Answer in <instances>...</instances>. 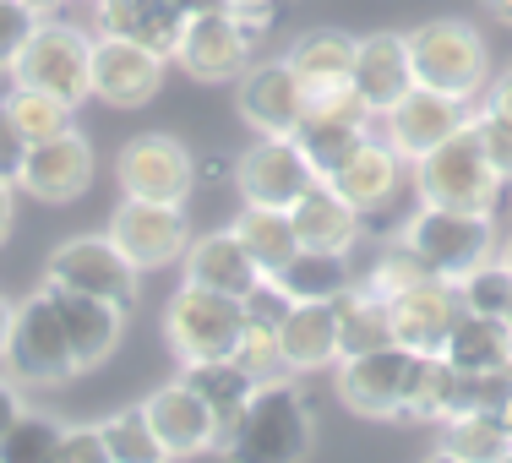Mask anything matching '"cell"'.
Instances as JSON below:
<instances>
[{
    "label": "cell",
    "mask_w": 512,
    "mask_h": 463,
    "mask_svg": "<svg viewBox=\"0 0 512 463\" xmlns=\"http://www.w3.org/2000/svg\"><path fill=\"white\" fill-rule=\"evenodd\" d=\"M142 414H148V425H153V436L164 442V453L169 458H202V453H213V442H218V420H213V409L202 404L197 393H191L186 382H164V387H153L148 398H142Z\"/></svg>",
    "instance_id": "ffe728a7"
},
{
    "label": "cell",
    "mask_w": 512,
    "mask_h": 463,
    "mask_svg": "<svg viewBox=\"0 0 512 463\" xmlns=\"http://www.w3.org/2000/svg\"><path fill=\"white\" fill-rule=\"evenodd\" d=\"M109 240L126 251V262L137 273H153V267H169L186 257L191 229H186V207L169 202H137L120 197V207L109 213Z\"/></svg>",
    "instance_id": "9a60e30c"
},
{
    "label": "cell",
    "mask_w": 512,
    "mask_h": 463,
    "mask_svg": "<svg viewBox=\"0 0 512 463\" xmlns=\"http://www.w3.org/2000/svg\"><path fill=\"white\" fill-rule=\"evenodd\" d=\"M425 463H463V458L447 453V447H431V458H425Z\"/></svg>",
    "instance_id": "db71d44e"
},
{
    "label": "cell",
    "mask_w": 512,
    "mask_h": 463,
    "mask_svg": "<svg viewBox=\"0 0 512 463\" xmlns=\"http://www.w3.org/2000/svg\"><path fill=\"white\" fill-rule=\"evenodd\" d=\"M278 360L284 376H311L338 365V316L333 300H289L278 316Z\"/></svg>",
    "instance_id": "44dd1931"
},
{
    "label": "cell",
    "mask_w": 512,
    "mask_h": 463,
    "mask_svg": "<svg viewBox=\"0 0 512 463\" xmlns=\"http://www.w3.org/2000/svg\"><path fill=\"white\" fill-rule=\"evenodd\" d=\"M28 148H33V142L22 137L17 120H11V115H6V104H0V186H17V180H22Z\"/></svg>",
    "instance_id": "7bdbcfd3"
},
{
    "label": "cell",
    "mask_w": 512,
    "mask_h": 463,
    "mask_svg": "<svg viewBox=\"0 0 512 463\" xmlns=\"http://www.w3.org/2000/svg\"><path fill=\"white\" fill-rule=\"evenodd\" d=\"M469 131L480 137V148H485V158L496 164V175L502 180H512V120H502L496 109H469Z\"/></svg>",
    "instance_id": "60d3db41"
},
{
    "label": "cell",
    "mask_w": 512,
    "mask_h": 463,
    "mask_svg": "<svg viewBox=\"0 0 512 463\" xmlns=\"http://www.w3.org/2000/svg\"><path fill=\"white\" fill-rule=\"evenodd\" d=\"M180 267H186V284L218 289V295H235V300H246L251 289L262 284V273H256L251 251L240 246L235 229L191 235V246H186V257H180Z\"/></svg>",
    "instance_id": "cb8c5ba5"
},
{
    "label": "cell",
    "mask_w": 512,
    "mask_h": 463,
    "mask_svg": "<svg viewBox=\"0 0 512 463\" xmlns=\"http://www.w3.org/2000/svg\"><path fill=\"white\" fill-rule=\"evenodd\" d=\"M463 316V295L453 278L425 273L420 284H409L404 295L387 300V322H393V344L414 349V355H442L447 333Z\"/></svg>",
    "instance_id": "ac0fdd59"
},
{
    "label": "cell",
    "mask_w": 512,
    "mask_h": 463,
    "mask_svg": "<svg viewBox=\"0 0 512 463\" xmlns=\"http://www.w3.org/2000/svg\"><path fill=\"white\" fill-rule=\"evenodd\" d=\"M414 191H420V202L491 218L496 202H502V191H507V180L496 175V164L485 158L480 137L463 126L442 142V148H431L420 164H414Z\"/></svg>",
    "instance_id": "277c9868"
},
{
    "label": "cell",
    "mask_w": 512,
    "mask_h": 463,
    "mask_svg": "<svg viewBox=\"0 0 512 463\" xmlns=\"http://www.w3.org/2000/svg\"><path fill=\"white\" fill-rule=\"evenodd\" d=\"M365 137H376V115L360 104V93L349 88H322V93H306V115L295 126V142L306 148V158L316 164V175H333L349 153L360 148Z\"/></svg>",
    "instance_id": "7c38bea8"
},
{
    "label": "cell",
    "mask_w": 512,
    "mask_h": 463,
    "mask_svg": "<svg viewBox=\"0 0 512 463\" xmlns=\"http://www.w3.org/2000/svg\"><path fill=\"white\" fill-rule=\"evenodd\" d=\"M169 60H175L191 82H207V88H213V82H240V71L256 60V28L240 22L229 6L191 11Z\"/></svg>",
    "instance_id": "9c48e42d"
},
{
    "label": "cell",
    "mask_w": 512,
    "mask_h": 463,
    "mask_svg": "<svg viewBox=\"0 0 512 463\" xmlns=\"http://www.w3.org/2000/svg\"><path fill=\"white\" fill-rule=\"evenodd\" d=\"M316 164L306 158L295 137H256L246 153L235 158V186L251 207H278L289 213L306 191L316 186Z\"/></svg>",
    "instance_id": "5bb4252c"
},
{
    "label": "cell",
    "mask_w": 512,
    "mask_h": 463,
    "mask_svg": "<svg viewBox=\"0 0 512 463\" xmlns=\"http://www.w3.org/2000/svg\"><path fill=\"white\" fill-rule=\"evenodd\" d=\"M333 316H338V360L344 355H365V349L393 344V322H387V300H376L371 289L349 284L333 295Z\"/></svg>",
    "instance_id": "1f68e13d"
},
{
    "label": "cell",
    "mask_w": 512,
    "mask_h": 463,
    "mask_svg": "<svg viewBox=\"0 0 512 463\" xmlns=\"http://www.w3.org/2000/svg\"><path fill=\"white\" fill-rule=\"evenodd\" d=\"M458 295H463V311H474V316H502L507 300H512V267H507L502 257L480 262L474 273L458 278Z\"/></svg>",
    "instance_id": "74e56055"
},
{
    "label": "cell",
    "mask_w": 512,
    "mask_h": 463,
    "mask_svg": "<svg viewBox=\"0 0 512 463\" xmlns=\"http://www.w3.org/2000/svg\"><path fill=\"white\" fill-rule=\"evenodd\" d=\"M169 463H180V458H169Z\"/></svg>",
    "instance_id": "91938a15"
},
{
    "label": "cell",
    "mask_w": 512,
    "mask_h": 463,
    "mask_svg": "<svg viewBox=\"0 0 512 463\" xmlns=\"http://www.w3.org/2000/svg\"><path fill=\"white\" fill-rule=\"evenodd\" d=\"M491 463H512V447H507V453H502V458H491Z\"/></svg>",
    "instance_id": "680465c9"
},
{
    "label": "cell",
    "mask_w": 512,
    "mask_h": 463,
    "mask_svg": "<svg viewBox=\"0 0 512 463\" xmlns=\"http://www.w3.org/2000/svg\"><path fill=\"white\" fill-rule=\"evenodd\" d=\"M191 6L186 0H93V28L115 39H137L153 50L175 55V39L186 28Z\"/></svg>",
    "instance_id": "d4e9b609"
},
{
    "label": "cell",
    "mask_w": 512,
    "mask_h": 463,
    "mask_svg": "<svg viewBox=\"0 0 512 463\" xmlns=\"http://www.w3.org/2000/svg\"><path fill=\"white\" fill-rule=\"evenodd\" d=\"M327 180H333V191H338V197H344L349 207H360V213H376L382 202H393L398 180H404V158L387 148L382 137H365L360 148L349 153Z\"/></svg>",
    "instance_id": "484cf974"
},
{
    "label": "cell",
    "mask_w": 512,
    "mask_h": 463,
    "mask_svg": "<svg viewBox=\"0 0 512 463\" xmlns=\"http://www.w3.org/2000/svg\"><path fill=\"white\" fill-rule=\"evenodd\" d=\"M229 229H235L240 246L251 251V262H256V273H262V278H278V273H284V262L300 251L295 218L278 213V207H251L246 202V213H240Z\"/></svg>",
    "instance_id": "f546056e"
},
{
    "label": "cell",
    "mask_w": 512,
    "mask_h": 463,
    "mask_svg": "<svg viewBox=\"0 0 512 463\" xmlns=\"http://www.w3.org/2000/svg\"><path fill=\"white\" fill-rule=\"evenodd\" d=\"M502 431H507V442H512V398L502 404Z\"/></svg>",
    "instance_id": "11a10c76"
},
{
    "label": "cell",
    "mask_w": 512,
    "mask_h": 463,
    "mask_svg": "<svg viewBox=\"0 0 512 463\" xmlns=\"http://www.w3.org/2000/svg\"><path fill=\"white\" fill-rule=\"evenodd\" d=\"M267 284H278L289 300H333L338 289L355 284V278H349V251H311V246H300L295 257L284 262V273L267 278Z\"/></svg>",
    "instance_id": "d6a6232c"
},
{
    "label": "cell",
    "mask_w": 512,
    "mask_h": 463,
    "mask_svg": "<svg viewBox=\"0 0 512 463\" xmlns=\"http://www.w3.org/2000/svg\"><path fill=\"white\" fill-rule=\"evenodd\" d=\"M447 453H458L463 463H491L507 453V431H502V414H458V420H442V442Z\"/></svg>",
    "instance_id": "d590c367"
},
{
    "label": "cell",
    "mask_w": 512,
    "mask_h": 463,
    "mask_svg": "<svg viewBox=\"0 0 512 463\" xmlns=\"http://www.w3.org/2000/svg\"><path fill=\"white\" fill-rule=\"evenodd\" d=\"M28 6H33V11H39V17H55V11H60V6H66V0H28Z\"/></svg>",
    "instance_id": "f5cc1de1"
},
{
    "label": "cell",
    "mask_w": 512,
    "mask_h": 463,
    "mask_svg": "<svg viewBox=\"0 0 512 463\" xmlns=\"http://www.w3.org/2000/svg\"><path fill=\"white\" fill-rule=\"evenodd\" d=\"M11 316H17V306L0 295V365H6V344H11Z\"/></svg>",
    "instance_id": "f907efd6"
},
{
    "label": "cell",
    "mask_w": 512,
    "mask_h": 463,
    "mask_svg": "<svg viewBox=\"0 0 512 463\" xmlns=\"http://www.w3.org/2000/svg\"><path fill=\"white\" fill-rule=\"evenodd\" d=\"M0 104H6V115L17 120V131L28 142H50L60 131L77 126V109L66 99H55V93H39V88H11Z\"/></svg>",
    "instance_id": "836d02e7"
},
{
    "label": "cell",
    "mask_w": 512,
    "mask_h": 463,
    "mask_svg": "<svg viewBox=\"0 0 512 463\" xmlns=\"http://www.w3.org/2000/svg\"><path fill=\"white\" fill-rule=\"evenodd\" d=\"M349 88L360 93V104L371 109V115H387V109L404 99V93L414 88L404 33H365V39H355V71H349Z\"/></svg>",
    "instance_id": "7402d4cb"
},
{
    "label": "cell",
    "mask_w": 512,
    "mask_h": 463,
    "mask_svg": "<svg viewBox=\"0 0 512 463\" xmlns=\"http://www.w3.org/2000/svg\"><path fill=\"white\" fill-rule=\"evenodd\" d=\"M235 109L256 137H295L306 115V82L289 60H251L235 82Z\"/></svg>",
    "instance_id": "e0dca14e"
},
{
    "label": "cell",
    "mask_w": 512,
    "mask_h": 463,
    "mask_svg": "<svg viewBox=\"0 0 512 463\" xmlns=\"http://www.w3.org/2000/svg\"><path fill=\"white\" fill-rule=\"evenodd\" d=\"M137 267L126 262V251L109 235H71L60 240L44 262V284L50 289H71V295H93L109 300V306L131 311L137 306Z\"/></svg>",
    "instance_id": "ba28073f"
},
{
    "label": "cell",
    "mask_w": 512,
    "mask_h": 463,
    "mask_svg": "<svg viewBox=\"0 0 512 463\" xmlns=\"http://www.w3.org/2000/svg\"><path fill=\"white\" fill-rule=\"evenodd\" d=\"M60 463H109L99 425H66V436H60Z\"/></svg>",
    "instance_id": "ee69618b"
},
{
    "label": "cell",
    "mask_w": 512,
    "mask_h": 463,
    "mask_svg": "<svg viewBox=\"0 0 512 463\" xmlns=\"http://www.w3.org/2000/svg\"><path fill=\"white\" fill-rule=\"evenodd\" d=\"M60 436H66V425L55 414L22 409L17 425L0 436V463H60Z\"/></svg>",
    "instance_id": "e575fe53"
},
{
    "label": "cell",
    "mask_w": 512,
    "mask_h": 463,
    "mask_svg": "<svg viewBox=\"0 0 512 463\" xmlns=\"http://www.w3.org/2000/svg\"><path fill=\"white\" fill-rule=\"evenodd\" d=\"M93 33L71 28V22H55V17H39V28L28 33L22 55L11 60V88H39V93H55L77 109L82 99H93Z\"/></svg>",
    "instance_id": "52a82bcc"
},
{
    "label": "cell",
    "mask_w": 512,
    "mask_h": 463,
    "mask_svg": "<svg viewBox=\"0 0 512 463\" xmlns=\"http://www.w3.org/2000/svg\"><path fill=\"white\" fill-rule=\"evenodd\" d=\"M44 289H50V284H44ZM50 295H55L60 327H66V344H71V360H77V376L115 355L120 333H126V311L109 306V300H93V295H71V289H50Z\"/></svg>",
    "instance_id": "603a6c76"
},
{
    "label": "cell",
    "mask_w": 512,
    "mask_h": 463,
    "mask_svg": "<svg viewBox=\"0 0 512 463\" xmlns=\"http://www.w3.org/2000/svg\"><path fill=\"white\" fill-rule=\"evenodd\" d=\"M485 11H491L496 22H502V28H512V0H480Z\"/></svg>",
    "instance_id": "816d5d0a"
},
{
    "label": "cell",
    "mask_w": 512,
    "mask_h": 463,
    "mask_svg": "<svg viewBox=\"0 0 512 463\" xmlns=\"http://www.w3.org/2000/svg\"><path fill=\"white\" fill-rule=\"evenodd\" d=\"M169 77V55L137 39H115V33H93V99L109 109H142L158 99Z\"/></svg>",
    "instance_id": "4fadbf2b"
},
{
    "label": "cell",
    "mask_w": 512,
    "mask_h": 463,
    "mask_svg": "<svg viewBox=\"0 0 512 463\" xmlns=\"http://www.w3.org/2000/svg\"><path fill=\"white\" fill-rule=\"evenodd\" d=\"M442 360L453 365V371H502V365H512V327L502 316L463 311L458 327L442 344Z\"/></svg>",
    "instance_id": "83f0119b"
},
{
    "label": "cell",
    "mask_w": 512,
    "mask_h": 463,
    "mask_svg": "<svg viewBox=\"0 0 512 463\" xmlns=\"http://www.w3.org/2000/svg\"><path fill=\"white\" fill-rule=\"evenodd\" d=\"M11 224H17V186H0V246L11 240Z\"/></svg>",
    "instance_id": "681fc988"
},
{
    "label": "cell",
    "mask_w": 512,
    "mask_h": 463,
    "mask_svg": "<svg viewBox=\"0 0 512 463\" xmlns=\"http://www.w3.org/2000/svg\"><path fill=\"white\" fill-rule=\"evenodd\" d=\"M6 371L17 376L22 387H66L77 376V360H71L66 327H60L55 295L39 284V295L22 300L17 316H11V344H6Z\"/></svg>",
    "instance_id": "30bf717a"
},
{
    "label": "cell",
    "mask_w": 512,
    "mask_h": 463,
    "mask_svg": "<svg viewBox=\"0 0 512 463\" xmlns=\"http://www.w3.org/2000/svg\"><path fill=\"white\" fill-rule=\"evenodd\" d=\"M496 257H502V262H507V267H512V235H507V240H502V246H496Z\"/></svg>",
    "instance_id": "9f6ffc18"
},
{
    "label": "cell",
    "mask_w": 512,
    "mask_h": 463,
    "mask_svg": "<svg viewBox=\"0 0 512 463\" xmlns=\"http://www.w3.org/2000/svg\"><path fill=\"white\" fill-rule=\"evenodd\" d=\"M22 409H28V404H22V382L6 371V365H0V436H6L11 425H17V414H22Z\"/></svg>",
    "instance_id": "f6af8a7d"
},
{
    "label": "cell",
    "mask_w": 512,
    "mask_h": 463,
    "mask_svg": "<svg viewBox=\"0 0 512 463\" xmlns=\"http://www.w3.org/2000/svg\"><path fill=\"white\" fill-rule=\"evenodd\" d=\"M99 431H104L109 463H169L164 442L153 436V425H148V414H142V404L109 414V420H99Z\"/></svg>",
    "instance_id": "8d00e7d4"
},
{
    "label": "cell",
    "mask_w": 512,
    "mask_h": 463,
    "mask_svg": "<svg viewBox=\"0 0 512 463\" xmlns=\"http://www.w3.org/2000/svg\"><path fill=\"white\" fill-rule=\"evenodd\" d=\"M431 355H414L404 344H382L365 349V355H344L333 365V393L338 404L360 420H409L414 393H420V376Z\"/></svg>",
    "instance_id": "7a4b0ae2"
},
{
    "label": "cell",
    "mask_w": 512,
    "mask_h": 463,
    "mask_svg": "<svg viewBox=\"0 0 512 463\" xmlns=\"http://www.w3.org/2000/svg\"><path fill=\"white\" fill-rule=\"evenodd\" d=\"M316 447V409L295 376H273L251 393V404L218 431L213 453L224 463H306Z\"/></svg>",
    "instance_id": "6da1fadb"
},
{
    "label": "cell",
    "mask_w": 512,
    "mask_h": 463,
    "mask_svg": "<svg viewBox=\"0 0 512 463\" xmlns=\"http://www.w3.org/2000/svg\"><path fill=\"white\" fill-rule=\"evenodd\" d=\"M235 360L246 365L256 382H273V376H284V360H278V322H267V316H246V333H240Z\"/></svg>",
    "instance_id": "f35d334b"
},
{
    "label": "cell",
    "mask_w": 512,
    "mask_h": 463,
    "mask_svg": "<svg viewBox=\"0 0 512 463\" xmlns=\"http://www.w3.org/2000/svg\"><path fill=\"white\" fill-rule=\"evenodd\" d=\"M404 39H409V71L420 88L453 93L463 104H474L491 88V55H485V39L474 33V22L436 17V22H420Z\"/></svg>",
    "instance_id": "3957f363"
},
{
    "label": "cell",
    "mask_w": 512,
    "mask_h": 463,
    "mask_svg": "<svg viewBox=\"0 0 512 463\" xmlns=\"http://www.w3.org/2000/svg\"><path fill=\"white\" fill-rule=\"evenodd\" d=\"M284 60L295 66V77L306 82V93L344 88L349 71H355V39H349V33H333V28H316L306 39H295V50Z\"/></svg>",
    "instance_id": "4dcf8cb0"
},
{
    "label": "cell",
    "mask_w": 512,
    "mask_h": 463,
    "mask_svg": "<svg viewBox=\"0 0 512 463\" xmlns=\"http://www.w3.org/2000/svg\"><path fill=\"white\" fill-rule=\"evenodd\" d=\"M33 28H39V11L28 0H0V71H11V60L22 55Z\"/></svg>",
    "instance_id": "b9f144b4"
},
{
    "label": "cell",
    "mask_w": 512,
    "mask_h": 463,
    "mask_svg": "<svg viewBox=\"0 0 512 463\" xmlns=\"http://www.w3.org/2000/svg\"><path fill=\"white\" fill-rule=\"evenodd\" d=\"M382 120V142L393 148L404 164H420L431 148H442L453 131H463L469 126V104L463 99H453V93H436V88H414L398 99L387 115H376Z\"/></svg>",
    "instance_id": "2e32d148"
},
{
    "label": "cell",
    "mask_w": 512,
    "mask_h": 463,
    "mask_svg": "<svg viewBox=\"0 0 512 463\" xmlns=\"http://www.w3.org/2000/svg\"><path fill=\"white\" fill-rule=\"evenodd\" d=\"M404 246L420 257L425 273L436 278H458L474 273L480 262L496 257V218L485 213H458V207H436V202H420V213L404 224Z\"/></svg>",
    "instance_id": "8992f818"
},
{
    "label": "cell",
    "mask_w": 512,
    "mask_h": 463,
    "mask_svg": "<svg viewBox=\"0 0 512 463\" xmlns=\"http://www.w3.org/2000/svg\"><path fill=\"white\" fill-rule=\"evenodd\" d=\"M88 186H93V142L77 126L50 142H33L28 164H22V180H17V191H28L33 202H50V207L77 202Z\"/></svg>",
    "instance_id": "d6986e66"
},
{
    "label": "cell",
    "mask_w": 512,
    "mask_h": 463,
    "mask_svg": "<svg viewBox=\"0 0 512 463\" xmlns=\"http://www.w3.org/2000/svg\"><path fill=\"white\" fill-rule=\"evenodd\" d=\"M180 382H186L191 393H197L202 404L213 409L218 431H224V425L251 404L256 387H262V382H256V376H251L240 360H197V365H180Z\"/></svg>",
    "instance_id": "f1b7e54d"
},
{
    "label": "cell",
    "mask_w": 512,
    "mask_h": 463,
    "mask_svg": "<svg viewBox=\"0 0 512 463\" xmlns=\"http://www.w3.org/2000/svg\"><path fill=\"white\" fill-rule=\"evenodd\" d=\"M485 109H496L502 120H512V66L491 82V88H485Z\"/></svg>",
    "instance_id": "7dc6e473"
},
{
    "label": "cell",
    "mask_w": 512,
    "mask_h": 463,
    "mask_svg": "<svg viewBox=\"0 0 512 463\" xmlns=\"http://www.w3.org/2000/svg\"><path fill=\"white\" fill-rule=\"evenodd\" d=\"M235 180V158H218V153H202L197 158V180Z\"/></svg>",
    "instance_id": "c3c4849f"
},
{
    "label": "cell",
    "mask_w": 512,
    "mask_h": 463,
    "mask_svg": "<svg viewBox=\"0 0 512 463\" xmlns=\"http://www.w3.org/2000/svg\"><path fill=\"white\" fill-rule=\"evenodd\" d=\"M420 278H425L420 257H414V251L404 246V240H398L393 251H382V257H376V267L360 278V289H371L376 300H393V295H404L409 284H420Z\"/></svg>",
    "instance_id": "ab89813d"
},
{
    "label": "cell",
    "mask_w": 512,
    "mask_h": 463,
    "mask_svg": "<svg viewBox=\"0 0 512 463\" xmlns=\"http://www.w3.org/2000/svg\"><path fill=\"white\" fill-rule=\"evenodd\" d=\"M246 333V300L218 295L202 284H180L164 306V344L180 365L197 360H235Z\"/></svg>",
    "instance_id": "5b68a950"
},
{
    "label": "cell",
    "mask_w": 512,
    "mask_h": 463,
    "mask_svg": "<svg viewBox=\"0 0 512 463\" xmlns=\"http://www.w3.org/2000/svg\"><path fill=\"white\" fill-rule=\"evenodd\" d=\"M289 218H295L300 246H311V251H355V240H360V207H349L338 197L333 180H316L306 197L289 207Z\"/></svg>",
    "instance_id": "4316f807"
},
{
    "label": "cell",
    "mask_w": 512,
    "mask_h": 463,
    "mask_svg": "<svg viewBox=\"0 0 512 463\" xmlns=\"http://www.w3.org/2000/svg\"><path fill=\"white\" fill-rule=\"evenodd\" d=\"M224 6H229V11H235V17H240V22H251V28H256V33H262V28H267V22H273V17H278V11H284V0H224Z\"/></svg>",
    "instance_id": "bcb514c9"
},
{
    "label": "cell",
    "mask_w": 512,
    "mask_h": 463,
    "mask_svg": "<svg viewBox=\"0 0 512 463\" xmlns=\"http://www.w3.org/2000/svg\"><path fill=\"white\" fill-rule=\"evenodd\" d=\"M115 180H120V197L186 207V197L197 191V153L169 131H148V137H131L120 148Z\"/></svg>",
    "instance_id": "8fae6325"
},
{
    "label": "cell",
    "mask_w": 512,
    "mask_h": 463,
    "mask_svg": "<svg viewBox=\"0 0 512 463\" xmlns=\"http://www.w3.org/2000/svg\"><path fill=\"white\" fill-rule=\"evenodd\" d=\"M502 322H507V327H512V300H507V311H502Z\"/></svg>",
    "instance_id": "6f0895ef"
}]
</instances>
